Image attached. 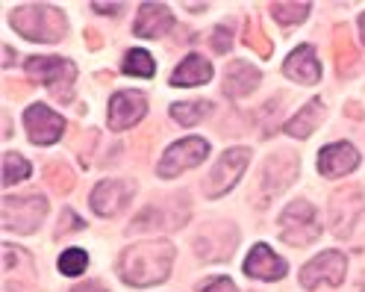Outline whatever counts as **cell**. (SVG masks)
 <instances>
[{
  "instance_id": "cell-22",
  "label": "cell",
  "mask_w": 365,
  "mask_h": 292,
  "mask_svg": "<svg viewBox=\"0 0 365 292\" xmlns=\"http://www.w3.org/2000/svg\"><path fill=\"white\" fill-rule=\"evenodd\" d=\"M322 119H324V101L315 98L307 106H301V112L294 119H289L283 130L289 133V136H294V139H307V136H312V133L318 130Z\"/></svg>"
},
{
  "instance_id": "cell-15",
  "label": "cell",
  "mask_w": 365,
  "mask_h": 292,
  "mask_svg": "<svg viewBox=\"0 0 365 292\" xmlns=\"http://www.w3.org/2000/svg\"><path fill=\"white\" fill-rule=\"evenodd\" d=\"M148 112V98L142 92H118L109 101V127L112 130H130L139 124Z\"/></svg>"
},
{
  "instance_id": "cell-5",
  "label": "cell",
  "mask_w": 365,
  "mask_h": 292,
  "mask_svg": "<svg viewBox=\"0 0 365 292\" xmlns=\"http://www.w3.org/2000/svg\"><path fill=\"white\" fill-rule=\"evenodd\" d=\"M322 224H318L315 207L309 201H292V204L280 213V239L294 245V248H304V245L315 242L322 236Z\"/></svg>"
},
{
  "instance_id": "cell-23",
  "label": "cell",
  "mask_w": 365,
  "mask_h": 292,
  "mask_svg": "<svg viewBox=\"0 0 365 292\" xmlns=\"http://www.w3.org/2000/svg\"><path fill=\"white\" fill-rule=\"evenodd\" d=\"M21 275L24 283L30 286L36 281V263L24 248H15V245H4V286L12 283V278Z\"/></svg>"
},
{
  "instance_id": "cell-1",
  "label": "cell",
  "mask_w": 365,
  "mask_h": 292,
  "mask_svg": "<svg viewBox=\"0 0 365 292\" xmlns=\"http://www.w3.org/2000/svg\"><path fill=\"white\" fill-rule=\"evenodd\" d=\"M174 245L165 239H150L130 245L118 257V275L130 286H156L168 281L174 266Z\"/></svg>"
},
{
  "instance_id": "cell-14",
  "label": "cell",
  "mask_w": 365,
  "mask_h": 292,
  "mask_svg": "<svg viewBox=\"0 0 365 292\" xmlns=\"http://www.w3.org/2000/svg\"><path fill=\"white\" fill-rule=\"evenodd\" d=\"M236 239H239V233L230 224H210V228L195 239V251L203 260H227L236 248Z\"/></svg>"
},
{
  "instance_id": "cell-6",
  "label": "cell",
  "mask_w": 365,
  "mask_h": 292,
  "mask_svg": "<svg viewBox=\"0 0 365 292\" xmlns=\"http://www.w3.org/2000/svg\"><path fill=\"white\" fill-rule=\"evenodd\" d=\"M247 163H250V151L247 148H230V151H224L218 156V163L212 166L207 183H203V192H207V198H221V195L230 192L239 183V177L245 174Z\"/></svg>"
},
{
  "instance_id": "cell-4",
  "label": "cell",
  "mask_w": 365,
  "mask_h": 292,
  "mask_svg": "<svg viewBox=\"0 0 365 292\" xmlns=\"http://www.w3.org/2000/svg\"><path fill=\"white\" fill-rule=\"evenodd\" d=\"M301 171V160L294 151H277L271 153L265 166H262V174H259V183H257V204L259 207H268L271 198H277L280 192H286L294 177Z\"/></svg>"
},
{
  "instance_id": "cell-36",
  "label": "cell",
  "mask_w": 365,
  "mask_h": 292,
  "mask_svg": "<svg viewBox=\"0 0 365 292\" xmlns=\"http://www.w3.org/2000/svg\"><path fill=\"white\" fill-rule=\"evenodd\" d=\"M91 9H98V12H103V15H118L121 4H91Z\"/></svg>"
},
{
  "instance_id": "cell-16",
  "label": "cell",
  "mask_w": 365,
  "mask_h": 292,
  "mask_svg": "<svg viewBox=\"0 0 365 292\" xmlns=\"http://www.w3.org/2000/svg\"><path fill=\"white\" fill-rule=\"evenodd\" d=\"M245 275L257 281H280L286 275V260L274 254L265 242H259L245 257Z\"/></svg>"
},
{
  "instance_id": "cell-32",
  "label": "cell",
  "mask_w": 365,
  "mask_h": 292,
  "mask_svg": "<svg viewBox=\"0 0 365 292\" xmlns=\"http://www.w3.org/2000/svg\"><path fill=\"white\" fill-rule=\"evenodd\" d=\"M230 44H233L230 30H227V27H215V30H212V48H215L218 54H227V51H230Z\"/></svg>"
},
{
  "instance_id": "cell-38",
  "label": "cell",
  "mask_w": 365,
  "mask_h": 292,
  "mask_svg": "<svg viewBox=\"0 0 365 292\" xmlns=\"http://www.w3.org/2000/svg\"><path fill=\"white\" fill-rule=\"evenodd\" d=\"M362 292H365V289H362Z\"/></svg>"
},
{
  "instance_id": "cell-3",
  "label": "cell",
  "mask_w": 365,
  "mask_h": 292,
  "mask_svg": "<svg viewBox=\"0 0 365 292\" xmlns=\"http://www.w3.org/2000/svg\"><path fill=\"white\" fill-rule=\"evenodd\" d=\"M27 77L33 83H44L48 92L59 101L68 104L74 98V80H77V65L62 56H30L27 59Z\"/></svg>"
},
{
  "instance_id": "cell-35",
  "label": "cell",
  "mask_w": 365,
  "mask_h": 292,
  "mask_svg": "<svg viewBox=\"0 0 365 292\" xmlns=\"http://www.w3.org/2000/svg\"><path fill=\"white\" fill-rule=\"evenodd\" d=\"M71 292H106V286H103V283H98V281H88V283L74 286Z\"/></svg>"
},
{
  "instance_id": "cell-29",
  "label": "cell",
  "mask_w": 365,
  "mask_h": 292,
  "mask_svg": "<svg viewBox=\"0 0 365 292\" xmlns=\"http://www.w3.org/2000/svg\"><path fill=\"white\" fill-rule=\"evenodd\" d=\"M44 181H48V186L56 195H65L74 186V174H71V168H65V163H53V166L44 168Z\"/></svg>"
},
{
  "instance_id": "cell-12",
  "label": "cell",
  "mask_w": 365,
  "mask_h": 292,
  "mask_svg": "<svg viewBox=\"0 0 365 292\" xmlns=\"http://www.w3.org/2000/svg\"><path fill=\"white\" fill-rule=\"evenodd\" d=\"M365 210V192L359 186H348L339 189L330 201V224L336 236H348V231L354 228L356 216Z\"/></svg>"
},
{
  "instance_id": "cell-34",
  "label": "cell",
  "mask_w": 365,
  "mask_h": 292,
  "mask_svg": "<svg viewBox=\"0 0 365 292\" xmlns=\"http://www.w3.org/2000/svg\"><path fill=\"white\" fill-rule=\"evenodd\" d=\"M59 224H62V228H59V233H62V231H80L86 221H83V218H80L74 210H62V218H59Z\"/></svg>"
},
{
  "instance_id": "cell-17",
  "label": "cell",
  "mask_w": 365,
  "mask_h": 292,
  "mask_svg": "<svg viewBox=\"0 0 365 292\" xmlns=\"http://www.w3.org/2000/svg\"><path fill=\"white\" fill-rule=\"evenodd\" d=\"M359 166V153L348 142H333L318 153V171L324 177H345Z\"/></svg>"
},
{
  "instance_id": "cell-31",
  "label": "cell",
  "mask_w": 365,
  "mask_h": 292,
  "mask_svg": "<svg viewBox=\"0 0 365 292\" xmlns=\"http://www.w3.org/2000/svg\"><path fill=\"white\" fill-rule=\"evenodd\" d=\"M245 41H247V48H254L259 56H271V41H268V36L262 33V27L257 24V21H247Z\"/></svg>"
},
{
  "instance_id": "cell-8",
  "label": "cell",
  "mask_w": 365,
  "mask_h": 292,
  "mask_svg": "<svg viewBox=\"0 0 365 292\" xmlns=\"http://www.w3.org/2000/svg\"><path fill=\"white\" fill-rule=\"evenodd\" d=\"M207 153H210V142L207 139H200V136L180 139V142H174L163 153V160H159V168L156 171H159V177H177L182 171L200 166L203 160H207Z\"/></svg>"
},
{
  "instance_id": "cell-13",
  "label": "cell",
  "mask_w": 365,
  "mask_h": 292,
  "mask_svg": "<svg viewBox=\"0 0 365 292\" xmlns=\"http://www.w3.org/2000/svg\"><path fill=\"white\" fill-rule=\"evenodd\" d=\"M186 216H189V198L174 195V198H168V207H148L139 218L133 221V231H150V228L174 231L186 221Z\"/></svg>"
},
{
  "instance_id": "cell-2",
  "label": "cell",
  "mask_w": 365,
  "mask_h": 292,
  "mask_svg": "<svg viewBox=\"0 0 365 292\" xmlns=\"http://www.w3.org/2000/svg\"><path fill=\"white\" fill-rule=\"evenodd\" d=\"M12 27L30 39V41H59L68 30V21L56 6H44V4H24L12 12Z\"/></svg>"
},
{
  "instance_id": "cell-18",
  "label": "cell",
  "mask_w": 365,
  "mask_h": 292,
  "mask_svg": "<svg viewBox=\"0 0 365 292\" xmlns=\"http://www.w3.org/2000/svg\"><path fill=\"white\" fill-rule=\"evenodd\" d=\"M174 24V18L168 12V6L163 4H142L139 6V15H135V24H133V33L142 36V39H159L165 36Z\"/></svg>"
},
{
  "instance_id": "cell-11",
  "label": "cell",
  "mask_w": 365,
  "mask_h": 292,
  "mask_svg": "<svg viewBox=\"0 0 365 292\" xmlns=\"http://www.w3.org/2000/svg\"><path fill=\"white\" fill-rule=\"evenodd\" d=\"M135 195V183L133 181H118V177H112V181H101L95 189H91V210L103 218H112L118 216L127 204L130 198Z\"/></svg>"
},
{
  "instance_id": "cell-20",
  "label": "cell",
  "mask_w": 365,
  "mask_h": 292,
  "mask_svg": "<svg viewBox=\"0 0 365 292\" xmlns=\"http://www.w3.org/2000/svg\"><path fill=\"white\" fill-rule=\"evenodd\" d=\"M283 74L289 80H298V83H318L322 80V62L315 59V51L309 48V44H301L298 51H292L289 59L283 62Z\"/></svg>"
},
{
  "instance_id": "cell-37",
  "label": "cell",
  "mask_w": 365,
  "mask_h": 292,
  "mask_svg": "<svg viewBox=\"0 0 365 292\" xmlns=\"http://www.w3.org/2000/svg\"><path fill=\"white\" fill-rule=\"evenodd\" d=\"M359 33H362V41H365V12L359 15Z\"/></svg>"
},
{
  "instance_id": "cell-7",
  "label": "cell",
  "mask_w": 365,
  "mask_h": 292,
  "mask_svg": "<svg viewBox=\"0 0 365 292\" xmlns=\"http://www.w3.org/2000/svg\"><path fill=\"white\" fill-rule=\"evenodd\" d=\"M48 216V198L44 195H24V198H4V228L18 233H33L41 218Z\"/></svg>"
},
{
  "instance_id": "cell-26",
  "label": "cell",
  "mask_w": 365,
  "mask_h": 292,
  "mask_svg": "<svg viewBox=\"0 0 365 292\" xmlns=\"http://www.w3.org/2000/svg\"><path fill=\"white\" fill-rule=\"evenodd\" d=\"M121 71L130 74V77H153L156 74V62H153V56L148 51H130L124 56Z\"/></svg>"
},
{
  "instance_id": "cell-27",
  "label": "cell",
  "mask_w": 365,
  "mask_h": 292,
  "mask_svg": "<svg viewBox=\"0 0 365 292\" xmlns=\"http://www.w3.org/2000/svg\"><path fill=\"white\" fill-rule=\"evenodd\" d=\"M27 177H30V163H27L21 153L6 151V153H4V183L12 186V183H18V181H27Z\"/></svg>"
},
{
  "instance_id": "cell-24",
  "label": "cell",
  "mask_w": 365,
  "mask_h": 292,
  "mask_svg": "<svg viewBox=\"0 0 365 292\" xmlns=\"http://www.w3.org/2000/svg\"><path fill=\"white\" fill-rule=\"evenodd\" d=\"M333 51H336V69L341 77H354L359 69V51L351 41V33L345 27H336V39H333Z\"/></svg>"
},
{
  "instance_id": "cell-30",
  "label": "cell",
  "mask_w": 365,
  "mask_h": 292,
  "mask_svg": "<svg viewBox=\"0 0 365 292\" xmlns=\"http://www.w3.org/2000/svg\"><path fill=\"white\" fill-rule=\"evenodd\" d=\"M86 266H88V254H86L83 248H65L62 257H59V272L68 275V278L83 275Z\"/></svg>"
},
{
  "instance_id": "cell-33",
  "label": "cell",
  "mask_w": 365,
  "mask_h": 292,
  "mask_svg": "<svg viewBox=\"0 0 365 292\" xmlns=\"http://www.w3.org/2000/svg\"><path fill=\"white\" fill-rule=\"evenodd\" d=\"M200 292H239V289H236V283L230 278H212L210 283L200 286Z\"/></svg>"
},
{
  "instance_id": "cell-19",
  "label": "cell",
  "mask_w": 365,
  "mask_h": 292,
  "mask_svg": "<svg viewBox=\"0 0 365 292\" xmlns=\"http://www.w3.org/2000/svg\"><path fill=\"white\" fill-rule=\"evenodd\" d=\"M259 80H262L259 69H254V65L245 62V59H233L230 69H227V74H224V95L233 98V101L245 98L259 86Z\"/></svg>"
},
{
  "instance_id": "cell-21",
  "label": "cell",
  "mask_w": 365,
  "mask_h": 292,
  "mask_svg": "<svg viewBox=\"0 0 365 292\" xmlns=\"http://www.w3.org/2000/svg\"><path fill=\"white\" fill-rule=\"evenodd\" d=\"M210 80H212V65L203 56H197V54L186 56L174 69V74H171V86H177V89H182V86H203Z\"/></svg>"
},
{
  "instance_id": "cell-25",
  "label": "cell",
  "mask_w": 365,
  "mask_h": 292,
  "mask_svg": "<svg viewBox=\"0 0 365 292\" xmlns=\"http://www.w3.org/2000/svg\"><path fill=\"white\" fill-rule=\"evenodd\" d=\"M212 112V104L207 101H189V104H171V119L182 127H192L197 121H203Z\"/></svg>"
},
{
  "instance_id": "cell-10",
  "label": "cell",
  "mask_w": 365,
  "mask_h": 292,
  "mask_svg": "<svg viewBox=\"0 0 365 292\" xmlns=\"http://www.w3.org/2000/svg\"><path fill=\"white\" fill-rule=\"evenodd\" d=\"M24 127H27L30 142H36V145H53V142L62 139V133H65V119L59 116V112H53L51 106L33 104L24 112Z\"/></svg>"
},
{
  "instance_id": "cell-28",
  "label": "cell",
  "mask_w": 365,
  "mask_h": 292,
  "mask_svg": "<svg viewBox=\"0 0 365 292\" xmlns=\"http://www.w3.org/2000/svg\"><path fill=\"white\" fill-rule=\"evenodd\" d=\"M271 15L277 24L292 27V24H301L309 15V4H271Z\"/></svg>"
},
{
  "instance_id": "cell-9",
  "label": "cell",
  "mask_w": 365,
  "mask_h": 292,
  "mask_svg": "<svg viewBox=\"0 0 365 292\" xmlns=\"http://www.w3.org/2000/svg\"><path fill=\"white\" fill-rule=\"evenodd\" d=\"M345 272H348V257L341 251H324L312 257L304 268H301V286L304 289H315V286H339L345 281Z\"/></svg>"
}]
</instances>
